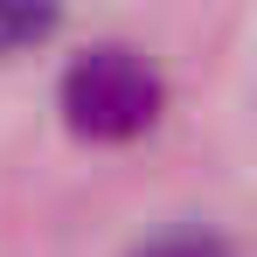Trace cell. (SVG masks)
<instances>
[{
	"instance_id": "6da1fadb",
	"label": "cell",
	"mask_w": 257,
	"mask_h": 257,
	"mask_svg": "<svg viewBox=\"0 0 257 257\" xmlns=\"http://www.w3.org/2000/svg\"><path fill=\"white\" fill-rule=\"evenodd\" d=\"M63 118L84 139H139V132L160 118V77L146 56L132 49H84L70 70H63Z\"/></svg>"
},
{
	"instance_id": "7a4b0ae2",
	"label": "cell",
	"mask_w": 257,
	"mask_h": 257,
	"mask_svg": "<svg viewBox=\"0 0 257 257\" xmlns=\"http://www.w3.org/2000/svg\"><path fill=\"white\" fill-rule=\"evenodd\" d=\"M49 28H56V0H0V56L49 42Z\"/></svg>"
},
{
	"instance_id": "3957f363",
	"label": "cell",
	"mask_w": 257,
	"mask_h": 257,
	"mask_svg": "<svg viewBox=\"0 0 257 257\" xmlns=\"http://www.w3.org/2000/svg\"><path fill=\"white\" fill-rule=\"evenodd\" d=\"M132 257H229V243H222L215 229H167V236L139 243Z\"/></svg>"
}]
</instances>
